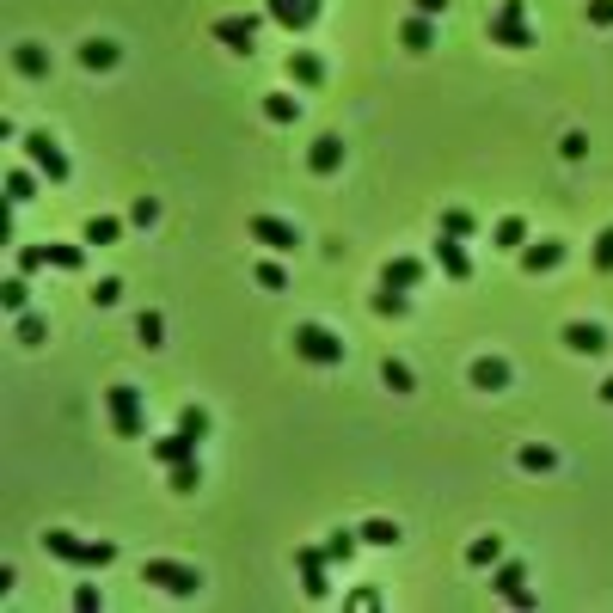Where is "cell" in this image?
<instances>
[{"label":"cell","mask_w":613,"mask_h":613,"mask_svg":"<svg viewBox=\"0 0 613 613\" xmlns=\"http://www.w3.org/2000/svg\"><path fill=\"white\" fill-rule=\"evenodd\" d=\"M43 552L62 558V564H74V571H104V564L117 558V546H111V540H74V534H62V528L43 534Z\"/></svg>","instance_id":"6da1fadb"},{"label":"cell","mask_w":613,"mask_h":613,"mask_svg":"<svg viewBox=\"0 0 613 613\" xmlns=\"http://www.w3.org/2000/svg\"><path fill=\"white\" fill-rule=\"evenodd\" d=\"M104 405H111V430H117L123 442H141V436H147V411H141V393L129 380H117V386L104 393Z\"/></svg>","instance_id":"7a4b0ae2"},{"label":"cell","mask_w":613,"mask_h":613,"mask_svg":"<svg viewBox=\"0 0 613 613\" xmlns=\"http://www.w3.org/2000/svg\"><path fill=\"white\" fill-rule=\"evenodd\" d=\"M484 31H491V43H503V49H528L534 43V31H528V0H503L484 19Z\"/></svg>","instance_id":"3957f363"},{"label":"cell","mask_w":613,"mask_h":613,"mask_svg":"<svg viewBox=\"0 0 613 613\" xmlns=\"http://www.w3.org/2000/svg\"><path fill=\"white\" fill-rule=\"evenodd\" d=\"M295 356L313 362V369H338L343 362V338L325 332V325H295Z\"/></svg>","instance_id":"277c9868"},{"label":"cell","mask_w":613,"mask_h":613,"mask_svg":"<svg viewBox=\"0 0 613 613\" xmlns=\"http://www.w3.org/2000/svg\"><path fill=\"white\" fill-rule=\"evenodd\" d=\"M141 577H147V589H166V595H178V601L203 589V577H197L191 564H178V558H147V564H141Z\"/></svg>","instance_id":"5b68a950"},{"label":"cell","mask_w":613,"mask_h":613,"mask_svg":"<svg viewBox=\"0 0 613 613\" xmlns=\"http://www.w3.org/2000/svg\"><path fill=\"white\" fill-rule=\"evenodd\" d=\"M25 154H31V166L49 178V184H68V154H62V141L49 136V129H37V136H25Z\"/></svg>","instance_id":"8992f818"},{"label":"cell","mask_w":613,"mask_h":613,"mask_svg":"<svg viewBox=\"0 0 613 613\" xmlns=\"http://www.w3.org/2000/svg\"><path fill=\"white\" fill-rule=\"evenodd\" d=\"M295 564H301V589H306V601H325L332 595V558H325V546H301L295 552Z\"/></svg>","instance_id":"52a82bcc"},{"label":"cell","mask_w":613,"mask_h":613,"mask_svg":"<svg viewBox=\"0 0 613 613\" xmlns=\"http://www.w3.org/2000/svg\"><path fill=\"white\" fill-rule=\"evenodd\" d=\"M491 589H497L510 608H534V589H528V564H521V558H497V564H491Z\"/></svg>","instance_id":"ba28073f"},{"label":"cell","mask_w":613,"mask_h":613,"mask_svg":"<svg viewBox=\"0 0 613 613\" xmlns=\"http://www.w3.org/2000/svg\"><path fill=\"white\" fill-rule=\"evenodd\" d=\"M245 234L258 239L264 252H295V245H301L295 221H282V215H252V221H245Z\"/></svg>","instance_id":"9c48e42d"},{"label":"cell","mask_w":613,"mask_h":613,"mask_svg":"<svg viewBox=\"0 0 613 613\" xmlns=\"http://www.w3.org/2000/svg\"><path fill=\"white\" fill-rule=\"evenodd\" d=\"M215 37L234 49V56H252L258 49V13H234V19H215Z\"/></svg>","instance_id":"30bf717a"},{"label":"cell","mask_w":613,"mask_h":613,"mask_svg":"<svg viewBox=\"0 0 613 613\" xmlns=\"http://www.w3.org/2000/svg\"><path fill=\"white\" fill-rule=\"evenodd\" d=\"M319 13H325V0H271V19L282 31H313Z\"/></svg>","instance_id":"8fae6325"},{"label":"cell","mask_w":613,"mask_h":613,"mask_svg":"<svg viewBox=\"0 0 613 613\" xmlns=\"http://www.w3.org/2000/svg\"><path fill=\"white\" fill-rule=\"evenodd\" d=\"M436 264H442V276H448V282H466V276H473V258H466V239L436 234Z\"/></svg>","instance_id":"7c38bea8"},{"label":"cell","mask_w":613,"mask_h":613,"mask_svg":"<svg viewBox=\"0 0 613 613\" xmlns=\"http://www.w3.org/2000/svg\"><path fill=\"white\" fill-rule=\"evenodd\" d=\"M564 264V239H534V245H521V271L540 276V271H558Z\"/></svg>","instance_id":"4fadbf2b"},{"label":"cell","mask_w":613,"mask_h":613,"mask_svg":"<svg viewBox=\"0 0 613 613\" xmlns=\"http://www.w3.org/2000/svg\"><path fill=\"white\" fill-rule=\"evenodd\" d=\"M466 380H473L478 393H503V386H510V362H503V356H478L473 369H466Z\"/></svg>","instance_id":"5bb4252c"},{"label":"cell","mask_w":613,"mask_h":613,"mask_svg":"<svg viewBox=\"0 0 613 613\" xmlns=\"http://www.w3.org/2000/svg\"><path fill=\"white\" fill-rule=\"evenodd\" d=\"M306 166L319 172V178H332V172L343 166V136H319L313 147H306Z\"/></svg>","instance_id":"9a60e30c"},{"label":"cell","mask_w":613,"mask_h":613,"mask_svg":"<svg viewBox=\"0 0 613 613\" xmlns=\"http://www.w3.org/2000/svg\"><path fill=\"white\" fill-rule=\"evenodd\" d=\"M564 343H571L577 356H601V350H608V332H601L595 319H577V325H564Z\"/></svg>","instance_id":"2e32d148"},{"label":"cell","mask_w":613,"mask_h":613,"mask_svg":"<svg viewBox=\"0 0 613 613\" xmlns=\"http://www.w3.org/2000/svg\"><path fill=\"white\" fill-rule=\"evenodd\" d=\"M80 62H86L93 74H111L117 62H123V49H117L111 37H93V43H80Z\"/></svg>","instance_id":"e0dca14e"},{"label":"cell","mask_w":613,"mask_h":613,"mask_svg":"<svg viewBox=\"0 0 613 613\" xmlns=\"http://www.w3.org/2000/svg\"><path fill=\"white\" fill-rule=\"evenodd\" d=\"M13 68L25 74V80H49V49L43 43H19L13 49Z\"/></svg>","instance_id":"ac0fdd59"},{"label":"cell","mask_w":613,"mask_h":613,"mask_svg":"<svg viewBox=\"0 0 613 613\" xmlns=\"http://www.w3.org/2000/svg\"><path fill=\"white\" fill-rule=\"evenodd\" d=\"M399 37H405V49H417V56H423V49L436 43V19H430V13H411L405 25H399Z\"/></svg>","instance_id":"d6986e66"},{"label":"cell","mask_w":613,"mask_h":613,"mask_svg":"<svg viewBox=\"0 0 613 613\" xmlns=\"http://www.w3.org/2000/svg\"><path fill=\"white\" fill-rule=\"evenodd\" d=\"M289 80H295V86H319V80H325V62H319L313 49H295V56H289Z\"/></svg>","instance_id":"ffe728a7"},{"label":"cell","mask_w":613,"mask_h":613,"mask_svg":"<svg viewBox=\"0 0 613 613\" xmlns=\"http://www.w3.org/2000/svg\"><path fill=\"white\" fill-rule=\"evenodd\" d=\"M191 454H197V442H191L184 430H172V436L154 442V460H160V466H178V460H191Z\"/></svg>","instance_id":"44dd1931"},{"label":"cell","mask_w":613,"mask_h":613,"mask_svg":"<svg viewBox=\"0 0 613 613\" xmlns=\"http://www.w3.org/2000/svg\"><path fill=\"white\" fill-rule=\"evenodd\" d=\"M497 558H503V540H497V534H478V540L466 546V564H473V571H491Z\"/></svg>","instance_id":"7402d4cb"},{"label":"cell","mask_w":613,"mask_h":613,"mask_svg":"<svg viewBox=\"0 0 613 613\" xmlns=\"http://www.w3.org/2000/svg\"><path fill=\"white\" fill-rule=\"evenodd\" d=\"M380 282H393V289H417V282H423V264H417V258H393V264L380 271Z\"/></svg>","instance_id":"603a6c76"},{"label":"cell","mask_w":613,"mask_h":613,"mask_svg":"<svg viewBox=\"0 0 613 613\" xmlns=\"http://www.w3.org/2000/svg\"><path fill=\"white\" fill-rule=\"evenodd\" d=\"M166 484L172 491H178V497H191V491H197V484H203V466H197V454H191V460H178V466H166Z\"/></svg>","instance_id":"cb8c5ba5"},{"label":"cell","mask_w":613,"mask_h":613,"mask_svg":"<svg viewBox=\"0 0 613 613\" xmlns=\"http://www.w3.org/2000/svg\"><path fill=\"white\" fill-rule=\"evenodd\" d=\"M405 306H411V289H393V282H386V289L375 295V313H380V319H405Z\"/></svg>","instance_id":"d4e9b609"},{"label":"cell","mask_w":613,"mask_h":613,"mask_svg":"<svg viewBox=\"0 0 613 613\" xmlns=\"http://www.w3.org/2000/svg\"><path fill=\"white\" fill-rule=\"evenodd\" d=\"M80 239H86V245H117V239H123V221H111V215H93Z\"/></svg>","instance_id":"484cf974"},{"label":"cell","mask_w":613,"mask_h":613,"mask_svg":"<svg viewBox=\"0 0 613 613\" xmlns=\"http://www.w3.org/2000/svg\"><path fill=\"white\" fill-rule=\"evenodd\" d=\"M356 546H362V528H356V534L338 528V534L325 540V558H332V564H350V558H356Z\"/></svg>","instance_id":"4316f807"},{"label":"cell","mask_w":613,"mask_h":613,"mask_svg":"<svg viewBox=\"0 0 613 613\" xmlns=\"http://www.w3.org/2000/svg\"><path fill=\"white\" fill-rule=\"evenodd\" d=\"M362 540H369V546H399V521H386V515H369V521H362Z\"/></svg>","instance_id":"83f0119b"},{"label":"cell","mask_w":613,"mask_h":613,"mask_svg":"<svg viewBox=\"0 0 613 613\" xmlns=\"http://www.w3.org/2000/svg\"><path fill=\"white\" fill-rule=\"evenodd\" d=\"M491 239H497V245H510V252H521V245H528V221H521V215H503Z\"/></svg>","instance_id":"f1b7e54d"},{"label":"cell","mask_w":613,"mask_h":613,"mask_svg":"<svg viewBox=\"0 0 613 613\" xmlns=\"http://www.w3.org/2000/svg\"><path fill=\"white\" fill-rule=\"evenodd\" d=\"M552 466H558V454H552L546 442H528V448H521V473H552Z\"/></svg>","instance_id":"f546056e"},{"label":"cell","mask_w":613,"mask_h":613,"mask_svg":"<svg viewBox=\"0 0 613 613\" xmlns=\"http://www.w3.org/2000/svg\"><path fill=\"white\" fill-rule=\"evenodd\" d=\"M25 301H31V289H25V271H19L13 282H6V289H0V306H6V313L19 319V313H25Z\"/></svg>","instance_id":"4dcf8cb0"},{"label":"cell","mask_w":613,"mask_h":613,"mask_svg":"<svg viewBox=\"0 0 613 613\" xmlns=\"http://www.w3.org/2000/svg\"><path fill=\"white\" fill-rule=\"evenodd\" d=\"M178 430H184L191 442H203V436H209V411L203 405H184V411H178Z\"/></svg>","instance_id":"1f68e13d"},{"label":"cell","mask_w":613,"mask_h":613,"mask_svg":"<svg viewBox=\"0 0 613 613\" xmlns=\"http://www.w3.org/2000/svg\"><path fill=\"white\" fill-rule=\"evenodd\" d=\"M380 380H386V393H411V386H417V380H411V369H405V362H393V356L380 362Z\"/></svg>","instance_id":"d6a6232c"},{"label":"cell","mask_w":613,"mask_h":613,"mask_svg":"<svg viewBox=\"0 0 613 613\" xmlns=\"http://www.w3.org/2000/svg\"><path fill=\"white\" fill-rule=\"evenodd\" d=\"M264 117H271V123H295V117H301V104L289 99V93H271V99H264Z\"/></svg>","instance_id":"836d02e7"},{"label":"cell","mask_w":613,"mask_h":613,"mask_svg":"<svg viewBox=\"0 0 613 613\" xmlns=\"http://www.w3.org/2000/svg\"><path fill=\"white\" fill-rule=\"evenodd\" d=\"M31 191H37V178L25 166L19 172H6V197H13V203H31Z\"/></svg>","instance_id":"e575fe53"},{"label":"cell","mask_w":613,"mask_h":613,"mask_svg":"<svg viewBox=\"0 0 613 613\" xmlns=\"http://www.w3.org/2000/svg\"><path fill=\"white\" fill-rule=\"evenodd\" d=\"M252 282H258V289H289V276H282V264H276V258H264V264H258V271H252Z\"/></svg>","instance_id":"d590c367"},{"label":"cell","mask_w":613,"mask_h":613,"mask_svg":"<svg viewBox=\"0 0 613 613\" xmlns=\"http://www.w3.org/2000/svg\"><path fill=\"white\" fill-rule=\"evenodd\" d=\"M80 264H86L80 245H49V271H80Z\"/></svg>","instance_id":"8d00e7d4"},{"label":"cell","mask_w":613,"mask_h":613,"mask_svg":"<svg viewBox=\"0 0 613 613\" xmlns=\"http://www.w3.org/2000/svg\"><path fill=\"white\" fill-rule=\"evenodd\" d=\"M136 338L147 343V350H154V343L166 338V319H160V313H141V319H136Z\"/></svg>","instance_id":"74e56055"},{"label":"cell","mask_w":613,"mask_h":613,"mask_svg":"<svg viewBox=\"0 0 613 613\" xmlns=\"http://www.w3.org/2000/svg\"><path fill=\"white\" fill-rule=\"evenodd\" d=\"M442 234H454V239H473V215H466V209H442Z\"/></svg>","instance_id":"f35d334b"},{"label":"cell","mask_w":613,"mask_h":613,"mask_svg":"<svg viewBox=\"0 0 613 613\" xmlns=\"http://www.w3.org/2000/svg\"><path fill=\"white\" fill-rule=\"evenodd\" d=\"M595 271L613 276V227H601V234H595Z\"/></svg>","instance_id":"ab89813d"},{"label":"cell","mask_w":613,"mask_h":613,"mask_svg":"<svg viewBox=\"0 0 613 613\" xmlns=\"http://www.w3.org/2000/svg\"><path fill=\"white\" fill-rule=\"evenodd\" d=\"M99 608H104L99 582H80V589H74V613H99Z\"/></svg>","instance_id":"60d3db41"},{"label":"cell","mask_w":613,"mask_h":613,"mask_svg":"<svg viewBox=\"0 0 613 613\" xmlns=\"http://www.w3.org/2000/svg\"><path fill=\"white\" fill-rule=\"evenodd\" d=\"M43 332H49V325H43V319H37V313H19V343H43Z\"/></svg>","instance_id":"b9f144b4"},{"label":"cell","mask_w":613,"mask_h":613,"mask_svg":"<svg viewBox=\"0 0 613 613\" xmlns=\"http://www.w3.org/2000/svg\"><path fill=\"white\" fill-rule=\"evenodd\" d=\"M49 264V245H19V271L31 276V271H43Z\"/></svg>","instance_id":"7bdbcfd3"},{"label":"cell","mask_w":613,"mask_h":613,"mask_svg":"<svg viewBox=\"0 0 613 613\" xmlns=\"http://www.w3.org/2000/svg\"><path fill=\"white\" fill-rule=\"evenodd\" d=\"M117 295H123V276H99V282H93V301L99 306H111Z\"/></svg>","instance_id":"ee69618b"},{"label":"cell","mask_w":613,"mask_h":613,"mask_svg":"<svg viewBox=\"0 0 613 613\" xmlns=\"http://www.w3.org/2000/svg\"><path fill=\"white\" fill-rule=\"evenodd\" d=\"M129 221H136V227H154V221H160V203H154V197H141V203L129 209Z\"/></svg>","instance_id":"f6af8a7d"},{"label":"cell","mask_w":613,"mask_h":613,"mask_svg":"<svg viewBox=\"0 0 613 613\" xmlns=\"http://www.w3.org/2000/svg\"><path fill=\"white\" fill-rule=\"evenodd\" d=\"M589 25H613V0H589Z\"/></svg>","instance_id":"bcb514c9"},{"label":"cell","mask_w":613,"mask_h":613,"mask_svg":"<svg viewBox=\"0 0 613 613\" xmlns=\"http://www.w3.org/2000/svg\"><path fill=\"white\" fill-rule=\"evenodd\" d=\"M558 154H564V160H582V154H589V141H582V136H564V141H558Z\"/></svg>","instance_id":"7dc6e473"},{"label":"cell","mask_w":613,"mask_h":613,"mask_svg":"<svg viewBox=\"0 0 613 613\" xmlns=\"http://www.w3.org/2000/svg\"><path fill=\"white\" fill-rule=\"evenodd\" d=\"M411 6H417V13H430V19H436V13H448V0H411Z\"/></svg>","instance_id":"c3c4849f"},{"label":"cell","mask_w":613,"mask_h":613,"mask_svg":"<svg viewBox=\"0 0 613 613\" xmlns=\"http://www.w3.org/2000/svg\"><path fill=\"white\" fill-rule=\"evenodd\" d=\"M601 399H608V405H613V375H608V380H601Z\"/></svg>","instance_id":"681fc988"}]
</instances>
